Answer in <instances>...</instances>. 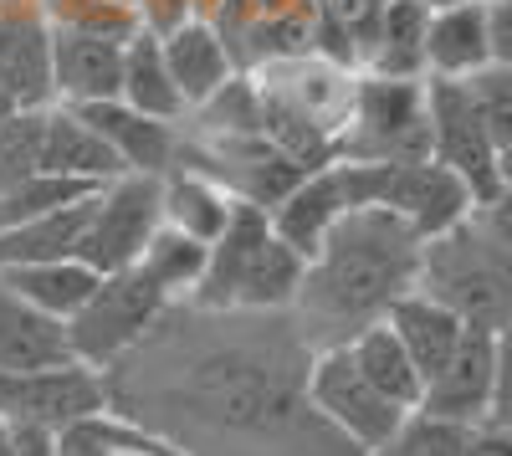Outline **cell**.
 <instances>
[{
	"mask_svg": "<svg viewBox=\"0 0 512 456\" xmlns=\"http://www.w3.org/2000/svg\"><path fill=\"white\" fill-rule=\"evenodd\" d=\"M415 272L420 236L384 205H359V211L338 216L318 241L292 308L303 313V323L323 328L328 344H344L359 328L379 323L400 293H410Z\"/></svg>",
	"mask_w": 512,
	"mask_h": 456,
	"instance_id": "1",
	"label": "cell"
},
{
	"mask_svg": "<svg viewBox=\"0 0 512 456\" xmlns=\"http://www.w3.org/2000/svg\"><path fill=\"white\" fill-rule=\"evenodd\" d=\"M502 205H482L461 226L420 241V272L415 287L425 298H436L451 308L466 328H507V226H502Z\"/></svg>",
	"mask_w": 512,
	"mask_h": 456,
	"instance_id": "2",
	"label": "cell"
},
{
	"mask_svg": "<svg viewBox=\"0 0 512 456\" xmlns=\"http://www.w3.org/2000/svg\"><path fill=\"white\" fill-rule=\"evenodd\" d=\"M333 159H369V164H410L431 159V129H425V77H374L354 72V98Z\"/></svg>",
	"mask_w": 512,
	"mask_h": 456,
	"instance_id": "3",
	"label": "cell"
},
{
	"mask_svg": "<svg viewBox=\"0 0 512 456\" xmlns=\"http://www.w3.org/2000/svg\"><path fill=\"white\" fill-rule=\"evenodd\" d=\"M164 298H159V287L139 272V267H123V272H103L98 287L88 293V303H82L67 323H62V334H67V354L77 364H88V369H108L118 359H128L144 339H149V328L164 318Z\"/></svg>",
	"mask_w": 512,
	"mask_h": 456,
	"instance_id": "4",
	"label": "cell"
},
{
	"mask_svg": "<svg viewBox=\"0 0 512 456\" xmlns=\"http://www.w3.org/2000/svg\"><path fill=\"white\" fill-rule=\"evenodd\" d=\"M425 129H431V159L466 185L477 211L507 200V154L482 129L461 82L425 77Z\"/></svg>",
	"mask_w": 512,
	"mask_h": 456,
	"instance_id": "5",
	"label": "cell"
},
{
	"mask_svg": "<svg viewBox=\"0 0 512 456\" xmlns=\"http://www.w3.org/2000/svg\"><path fill=\"white\" fill-rule=\"evenodd\" d=\"M303 400L313 416L338 436V441H349L359 456L374 451L384 436H390L400 426L405 410L384 400L364 375H359V364L349 359L344 344H323L308 369H303Z\"/></svg>",
	"mask_w": 512,
	"mask_h": 456,
	"instance_id": "6",
	"label": "cell"
},
{
	"mask_svg": "<svg viewBox=\"0 0 512 456\" xmlns=\"http://www.w3.org/2000/svg\"><path fill=\"white\" fill-rule=\"evenodd\" d=\"M415 410L456 426H502V334L466 328L451 359L420 385Z\"/></svg>",
	"mask_w": 512,
	"mask_h": 456,
	"instance_id": "7",
	"label": "cell"
},
{
	"mask_svg": "<svg viewBox=\"0 0 512 456\" xmlns=\"http://www.w3.org/2000/svg\"><path fill=\"white\" fill-rule=\"evenodd\" d=\"M113 405V380L88 364H47V369H21L0 375V421L36 426V431H62L82 416H98Z\"/></svg>",
	"mask_w": 512,
	"mask_h": 456,
	"instance_id": "8",
	"label": "cell"
},
{
	"mask_svg": "<svg viewBox=\"0 0 512 456\" xmlns=\"http://www.w3.org/2000/svg\"><path fill=\"white\" fill-rule=\"evenodd\" d=\"M154 226H159V175H118L93 195L88 231L77 241V262H88L98 277L134 267Z\"/></svg>",
	"mask_w": 512,
	"mask_h": 456,
	"instance_id": "9",
	"label": "cell"
},
{
	"mask_svg": "<svg viewBox=\"0 0 512 456\" xmlns=\"http://www.w3.org/2000/svg\"><path fill=\"white\" fill-rule=\"evenodd\" d=\"M0 88L16 108H52V21L36 0H0Z\"/></svg>",
	"mask_w": 512,
	"mask_h": 456,
	"instance_id": "10",
	"label": "cell"
},
{
	"mask_svg": "<svg viewBox=\"0 0 512 456\" xmlns=\"http://www.w3.org/2000/svg\"><path fill=\"white\" fill-rule=\"evenodd\" d=\"M123 41L118 36H93V31L52 26V103L88 108V103L118 98Z\"/></svg>",
	"mask_w": 512,
	"mask_h": 456,
	"instance_id": "11",
	"label": "cell"
},
{
	"mask_svg": "<svg viewBox=\"0 0 512 456\" xmlns=\"http://www.w3.org/2000/svg\"><path fill=\"white\" fill-rule=\"evenodd\" d=\"M159 52H164L169 82H175L180 98H185V113L200 108L210 93L226 88V82L236 77V57L226 47V36L210 26L205 16H190L175 31H164L159 36Z\"/></svg>",
	"mask_w": 512,
	"mask_h": 456,
	"instance_id": "12",
	"label": "cell"
},
{
	"mask_svg": "<svg viewBox=\"0 0 512 456\" xmlns=\"http://www.w3.org/2000/svg\"><path fill=\"white\" fill-rule=\"evenodd\" d=\"M344 211H354V205H349L344 175H338V159H333V164H323V170H308L303 180H297L267 211V221H272V231L292 246V252L308 262L318 252V241L328 236V226Z\"/></svg>",
	"mask_w": 512,
	"mask_h": 456,
	"instance_id": "13",
	"label": "cell"
},
{
	"mask_svg": "<svg viewBox=\"0 0 512 456\" xmlns=\"http://www.w3.org/2000/svg\"><path fill=\"white\" fill-rule=\"evenodd\" d=\"M82 118L93 123V134L118 154V164L128 175H164L175 164V149H180V123H159V118H144L128 103L108 98V103H88L77 108Z\"/></svg>",
	"mask_w": 512,
	"mask_h": 456,
	"instance_id": "14",
	"label": "cell"
},
{
	"mask_svg": "<svg viewBox=\"0 0 512 456\" xmlns=\"http://www.w3.org/2000/svg\"><path fill=\"white\" fill-rule=\"evenodd\" d=\"M41 170L82 180V185H108V180L128 175L118 154L93 134V123L67 103L41 108Z\"/></svg>",
	"mask_w": 512,
	"mask_h": 456,
	"instance_id": "15",
	"label": "cell"
},
{
	"mask_svg": "<svg viewBox=\"0 0 512 456\" xmlns=\"http://www.w3.org/2000/svg\"><path fill=\"white\" fill-rule=\"evenodd\" d=\"M492 67L487 47V6L482 0H451L425 16V77H472Z\"/></svg>",
	"mask_w": 512,
	"mask_h": 456,
	"instance_id": "16",
	"label": "cell"
},
{
	"mask_svg": "<svg viewBox=\"0 0 512 456\" xmlns=\"http://www.w3.org/2000/svg\"><path fill=\"white\" fill-rule=\"evenodd\" d=\"M390 334L400 339V349L410 354V364L420 369V385L436 375V369L451 359V349L461 344V334H466V323L451 313V308H441L436 298H425L420 287H410V293H400L390 308H384V318H379Z\"/></svg>",
	"mask_w": 512,
	"mask_h": 456,
	"instance_id": "17",
	"label": "cell"
},
{
	"mask_svg": "<svg viewBox=\"0 0 512 456\" xmlns=\"http://www.w3.org/2000/svg\"><path fill=\"white\" fill-rule=\"evenodd\" d=\"M231 211H236V195L221 180L190 170V164H169L159 175V221L164 226H175V231L210 246L226 231Z\"/></svg>",
	"mask_w": 512,
	"mask_h": 456,
	"instance_id": "18",
	"label": "cell"
},
{
	"mask_svg": "<svg viewBox=\"0 0 512 456\" xmlns=\"http://www.w3.org/2000/svg\"><path fill=\"white\" fill-rule=\"evenodd\" d=\"M425 16L431 6H420V0H390L359 47V72L425 77Z\"/></svg>",
	"mask_w": 512,
	"mask_h": 456,
	"instance_id": "19",
	"label": "cell"
},
{
	"mask_svg": "<svg viewBox=\"0 0 512 456\" xmlns=\"http://www.w3.org/2000/svg\"><path fill=\"white\" fill-rule=\"evenodd\" d=\"M67 334L62 323L21 303L6 282H0V375H21V369H47L67 364Z\"/></svg>",
	"mask_w": 512,
	"mask_h": 456,
	"instance_id": "20",
	"label": "cell"
},
{
	"mask_svg": "<svg viewBox=\"0 0 512 456\" xmlns=\"http://www.w3.org/2000/svg\"><path fill=\"white\" fill-rule=\"evenodd\" d=\"M118 103H128L144 118L159 123H185V98L180 88L169 82L164 52H159V36L154 31H134L123 41V72H118Z\"/></svg>",
	"mask_w": 512,
	"mask_h": 456,
	"instance_id": "21",
	"label": "cell"
},
{
	"mask_svg": "<svg viewBox=\"0 0 512 456\" xmlns=\"http://www.w3.org/2000/svg\"><path fill=\"white\" fill-rule=\"evenodd\" d=\"M0 282L11 287L21 303H31L36 313H47L57 323H67L88 293L98 287V272L77 257H62V262H26V267H0Z\"/></svg>",
	"mask_w": 512,
	"mask_h": 456,
	"instance_id": "22",
	"label": "cell"
},
{
	"mask_svg": "<svg viewBox=\"0 0 512 456\" xmlns=\"http://www.w3.org/2000/svg\"><path fill=\"white\" fill-rule=\"evenodd\" d=\"M98 195V190H93ZM93 195H82L72 205H57V211L6 226L0 231V267H26V262H62L77 257V241L88 231V211H93Z\"/></svg>",
	"mask_w": 512,
	"mask_h": 456,
	"instance_id": "23",
	"label": "cell"
},
{
	"mask_svg": "<svg viewBox=\"0 0 512 456\" xmlns=\"http://www.w3.org/2000/svg\"><path fill=\"white\" fill-rule=\"evenodd\" d=\"M303 257L292 252V246L267 231V241L251 252L246 262V277L236 287V313H282L297 303V287H303Z\"/></svg>",
	"mask_w": 512,
	"mask_h": 456,
	"instance_id": "24",
	"label": "cell"
},
{
	"mask_svg": "<svg viewBox=\"0 0 512 456\" xmlns=\"http://www.w3.org/2000/svg\"><path fill=\"white\" fill-rule=\"evenodd\" d=\"M344 349H349V359L359 364V375H364L384 400H390V405H400V410H415V405H420V369L410 364V354L400 349V339H395L384 323L359 328L354 339H344Z\"/></svg>",
	"mask_w": 512,
	"mask_h": 456,
	"instance_id": "25",
	"label": "cell"
},
{
	"mask_svg": "<svg viewBox=\"0 0 512 456\" xmlns=\"http://www.w3.org/2000/svg\"><path fill=\"white\" fill-rule=\"evenodd\" d=\"M134 267L159 287L164 303H190V293L200 287V272H205V241H195V236L159 221Z\"/></svg>",
	"mask_w": 512,
	"mask_h": 456,
	"instance_id": "26",
	"label": "cell"
},
{
	"mask_svg": "<svg viewBox=\"0 0 512 456\" xmlns=\"http://www.w3.org/2000/svg\"><path fill=\"white\" fill-rule=\"evenodd\" d=\"M472 431L477 426H456L441 416H425V410H405L400 426L364 456H466Z\"/></svg>",
	"mask_w": 512,
	"mask_h": 456,
	"instance_id": "27",
	"label": "cell"
},
{
	"mask_svg": "<svg viewBox=\"0 0 512 456\" xmlns=\"http://www.w3.org/2000/svg\"><path fill=\"white\" fill-rule=\"evenodd\" d=\"M98 185H82V180H67V175H52V170H31L21 185H11L0 195V231L6 226H21V221H36L57 211V205H72L82 195H93Z\"/></svg>",
	"mask_w": 512,
	"mask_h": 456,
	"instance_id": "28",
	"label": "cell"
},
{
	"mask_svg": "<svg viewBox=\"0 0 512 456\" xmlns=\"http://www.w3.org/2000/svg\"><path fill=\"white\" fill-rule=\"evenodd\" d=\"M461 88L466 98H472L477 118H482V129L492 134V144L512 159V67H482L472 77H461Z\"/></svg>",
	"mask_w": 512,
	"mask_h": 456,
	"instance_id": "29",
	"label": "cell"
},
{
	"mask_svg": "<svg viewBox=\"0 0 512 456\" xmlns=\"http://www.w3.org/2000/svg\"><path fill=\"white\" fill-rule=\"evenodd\" d=\"M41 170V108H21L0 123V195Z\"/></svg>",
	"mask_w": 512,
	"mask_h": 456,
	"instance_id": "30",
	"label": "cell"
},
{
	"mask_svg": "<svg viewBox=\"0 0 512 456\" xmlns=\"http://www.w3.org/2000/svg\"><path fill=\"white\" fill-rule=\"evenodd\" d=\"M384 6H390V0H313V11H318L323 21H333L338 31L354 36V52L364 47V36H369V26L379 21Z\"/></svg>",
	"mask_w": 512,
	"mask_h": 456,
	"instance_id": "31",
	"label": "cell"
},
{
	"mask_svg": "<svg viewBox=\"0 0 512 456\" xmlns=\"http://www.w3.org/2000/svg\"><path fill=\"white\" fill-rule=\"evenodd\" d=\"M0 456H57V446H52V431L0 421Z\"/></svg>",
	"mask_w": 512,
	"mask_h": 456,
	"instance_id": "32",
	"label": "cell"
},
{
	"mask_svg": "<svg viewBox=\"0 0 512 456\" xmlns=\"http://www.w3.org/2000/svg\"><path fill=\"white\" fill-rule=\"evenodd\" d=\"M487 6V47L497 67H512V0H482Z\"/></svg>",
	"mask_w": 512,
	"mask_h": 456,
	"instance_id": "33",
	"label": "cell"
},
{
	"mask_svg": "<svg viewBox=\"0 0 512 456\" xmlns=\"http://www.w3.org/2000/svg\"><path fill=\"white\" fill-rule=\"evenodd\" d=\"M466 456H512V441L502 426H477L472 441H466Z\"/></svg>",
	"mask_w": 512,
	"mask_h": 456,
	"instance_id": "34",
	"label": "cell"
},
{
	"mask_svg": "<svg viewBox=\"0 0 512 456\" xmlns=\"http://www.w3.org/2000/svg\"><path fill=\"white\" fill-rule=\"evenodd\" d=\"M16 113H21V108H16V98H11L6 88H0V123H6V118H16Z\"/></svg>",
	"mask_w": 512,
	"mask_h": 456,
	"instance_id": "35",
	"label": "cell"
},
{
	"mask_svg": "<svg viewBox=\"0 0 512 456\" xmlns=\"http://www.w3.org/2000/svg\"><path fill=\"white\" fill-rule=\"evenodd\" d=\"M190 6H195V16H210V11L221 6V0H190Z\"/></svg>",
	"mask_w": 512,
	"mask_h": 456,
	"instance_id": "36",
	"label": "cell"
},
{
	"mask_svg": "<svg viewBox=\"0 0 512 456\" xmlns=\"http://www.w3.org/2000/svg\"><path fill=\"white\" fill-rule=\"evenodd\" d=\"M169 456H190V451H180V446H175V451H169Z\"/></svg>",
	"mask_w": 512,
	"mask_h": 456,
	"instance_id": "37",
	"label": "cell"
}]
</instances>
